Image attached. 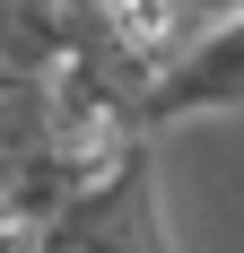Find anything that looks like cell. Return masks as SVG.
<instances>
[{
	"label": "cell",
	"instance_id": "6da1fadb",
	"mask_svg": "<svg viewBox=\"0 0 244 253\" xmlns=\"http://www.w3.org/2000/svg\"><path fill=\"white\" fill-rule=\"evenodd\" d=\"M218 105H244V9L227 26H209V35L148 87V131L183 123V114H218Z\"/></svg>",
	"mask_w": 244,
	"mask_h": 253
}]
</instances>
